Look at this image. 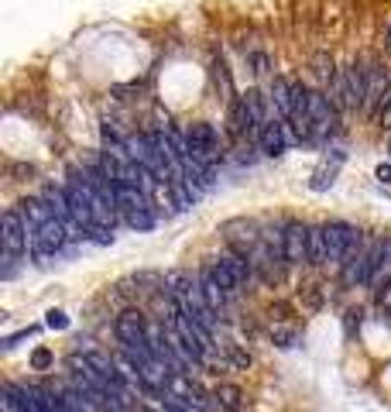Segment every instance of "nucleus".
<instances>
[{
    "mask_svg": "<svg viewBox=\"0 0 391 412\" xmlns=\"http://www.w3.org/2000/svg\"><path fill=\"white\" fill-rule=\"evenodd\" d=\"M381 247H385V237H360V244L340 261V275L347 286H371V275L381 261Z\"/></svg>",
    "mask_w": 391,
    "mask_h": 412,
    "instance_id": "obj_1",
    "label": "nucleus"
},
{
    "mask_svg": "<svg viewBox=\"0 0 391 412\" xmlns=\"http://www.w3.org/2000/svg\"><path fill=\"white\" fill-rule=\"evenodd\" d=\"M114 200H117L120 220H124L127 227H134V230H152V227L158 223L155 200H152V196H145L138 186H131V182H117Z\"/></svg>",
    "mask_w": 391,
    "mask_h": 412,
    "instance_id": "obj_2",
    "label": "nucleus"
},
{
    "mask_svg": "<svg viewBox=\"0 0 391 412\" xmlns=\"http://www.w3.org/2000/svg\"><path fill=\"white\" fill-rule=\"evenodd\" d=\"M326 96L333 100V107L340 114L357 110L367 103V69L364 66H351V69H340L333 82L326 86Z\"/></svg>",
    "mask_w": 391,
    "mask_h": 412,
    "instance_id": "obj_3",
    "label": "nucleus"
},
{
    "mask_svg": "<svg viewBox=\"0 0 391 412\" xmlns=\"http://www.w3.org/2000/svg\"><path fill=\"white\" fill-rule=\"evenodd\" d=\"M360 230L353 223H344V220H333V223H323V241H326V261H344L353 247L360 244Z\"/></svg>",
    "mask_w": 391,
    "mask_h": 412,
    "instance_id": "obj_4",
    "label": "nucleus"
},
{
    "mask_svg": "<svg viewBox=\"0 0 391 412\" xmlns=\"http://www.w3.org/2000/svg\"><path fill=\"white\" fill-rule=\"evenodd\" d=\"M309 117H313V145H319V141H326L337 131L340 110L333 107V100L323 89H309Z\"/></svg>",
    "mask_w": 391,
    "mask_h": 412,
    "instance_id": "obj_5",
    "label": "nucleus"
},
{
    "mask_svg": "<svg viewBox=\"0 0 391 412\" xmlns=\"http://www.w3.org/2000/svg\"><path fill=\"white\" fill-rule=\"evenodd\" d=\"M186 141H189V155H196L199 162H209V165L220 162V134H216L213 124L206 121L189 124L186 127Z\"/></svg>",
    "mask_w": 391,
    "mask_h": 412,
    "instance_id": "obj_6",
    "label": "nucleus"
},
{
    "mask_svg": "<svg viewBox=\"0 0 391 412\" xmlns=\"http://www.w3.org/2000/svg\"><path fill=\"white\" fill-rule=\"evenodd\" d=\"M254 141H258V148H261L268 159H278V155H285V152L295 145V134H292L288 121L278 114V117H272V121L258 131V138H254Z\"/></svg>",
    "mask_w": 391,
    "mask_h": 412,
    "instance_id": "obj_7",
    "label": "nucleus"
},
{
    "mask_svg": "<svg viewBox=\"0 0 391 412\" xmlns=\"http://www.w3.org/2000/svg\"><path fill=\"white\" fill-rule=\"evenodd\" d=\"M388 103H391V73L374 62V66H367V103H364V110L378 121V114Z\"/></svg>",
    "mask_w": 391,
    "mask_h": 412,
    "instance_id": "obj_8",
    "label": "nucleus"
},
{
    "mask_svg": "<svg viewBox=\"0 0 391 412\" xmlns=\"http://www.w3.org/2000/svg\"><path fill=\"white\" fill-rule=\"evenodd\" d=\"M220 237L234 247V251H240V254H251V251L258 247V241H261V230H258L254 220L237 216V220H227V223L220 227Z\"/></svg>",
    "mask_w": 391,
    "mask_h": 412,
    "instance_id": "obj_9",
    "label": "nucleus"
},
{
    "mask_svg": "<svg viewBox=\"0 0 391 412\" xmlns=\"http://www.w3.org/2000/svg\"><path fill=\"white\" fill-rule=\"evenodd\" d=\"M227 124H230V134L240 138V141H244V138H258V131H261V124H258V117H254L247 96H234V100H230Z\"/></svg>",
    "mask_w": 391,
    "mask_h": 412,
    "instance_id": "obj_10",
    "label": "nucleus"
},
{
    "mask_svg": "<svg viewBox=\"0 0 391 412\" xmlns=\"http://www.w3.org/2000/svg\"><path fill=\"white\" fill-rule=\"evenodd\" d=\"M28 251V227L21 209H7L3 213V254H24Z\"/></svg>",
    "mask_w": 391,
    "mask_h": 412,
    "instance_id": "obj_11",
    "label": "nucleus"
},
{
    "mask_svg": "<svg viewBox=\"0 0 391 412\" xmlns=\"http://www.w3.org/2000/svg\"><path fill=\"white\" fill-rule=\"evenodd\" d=\"M309 234H313V227H306V223H285V261L288 265L309 261Z\"/></svg>",
    "mask_w": 391,
    "mask_h": 412,
    "instance_id": "obj_12",
    "label": "nucleus"
},
{
    "mask_svg": "<svg viewBox=\"0 0 391 412\" xmlns=\"http://www.w3.org/2000/svg\"><path fill=\"white\" fill-rule=\"evenodd\" d=\"M148 330L152 323L138 313V309H124L114 323V333H117L120 344H138V340H148Z\"/></svg>",
    "mask_w": 391,
    "mask_h": 412,
    "instance_id": "obj_13",
    "label": "nucleus"
},
{
    "mask_svg": "<svg viewBox=\"0 0 391 412\" xmlns=\"http://www.w3.org/2000/svg\"><path fill=\"white\" fill-rule=\"evenodd\" d=\"M199 286H202V295L209 299V306H213V309L223 316V309L230 306V299H234V295H230L227 288L213 279V272H209V268H202V272H199Z\"/></svg>",
    "mask_w": 391,
    "mask_h": 412,
    "instance_id": "obj_14",
    "label": "nucleus"
},
{
    "mask_svg": "<svg viewBox=\"0 0 391 412\" xmlns=\"http://www.w3.org/2000/svg\"><path fill=\"white\" fill-rule=\"evenodd\" d=\"M344 165V152H333V155H326L319 168L313 172V189L316 193H323V189H330L333 182H337V168Z\"/></svg>",
    "mask_w": 391,
    "mask_h": 412,
    "instance_id": "obj_15",
    "label": "nucleus"
},
{
    "mask_svg": "<svg viewBox=\"0 0 391 412\" xmlns=\"http://www.w3.org/2000/svg\"><path fill=\"white\" fill-rule=\"evenodd\" d=\"M213 402H216L220 409H227V412H244L247 409V399H244V392H240L237 385H216V388H213Z\"/></svg>",
    "mask_w": 391,
    "mask_h": 412,
    "instance_id": "obj_16",
    "label": "nucleus"
},
{
    "mask_svg": "<svg viewBox=\"0 0 391 412\" xmlns=\"http://www.w3.org/2000/svg\"><path fill=\"white\" fill-rule=\"evenodd\" d=\"M388 286H391V237H385L381 261H378V268H374V275H371V288L381 292V288H388Z\"/></svg>",
    "mask_w": 391,
    "mask_h": 412,
    "instance_id": "obj_17",
    "label": "nucleus"
},
{
    "mask_svg": "<svg viewBox=\"0 0 391 412\" xmlns=\"http://www.w3.org/2000/svg\"><path fill=\"white\" fill-rule=\"evenodd\" d=\"M309 261H313V265H326V241H323V227H313V234H309Z\"/></svg>",
    "mask_w": 391,
    "mask_h": 412,
    "instance_id": "obj_18",
    "label": "nucleus"
},
{
    "mask_svg": "<svg viewBox=\"0 0 391 412\" xmlns=\"http://www.w3.org/2000/svg\"><path fill=\"white\" fill-rule=\"evenodd\" d=\"M158 406H161V412H189V402L182 395H175V392H161Z\"/></svg>",
    "mask_w": 391,
    "mask_h": 412,
    "instance_id": "obj_19",
    "label": "nucleus"
},
{
    "mask_svg": "<svg viewBox=\"0 0 391 412\" xmlns=\"http://www.w3.org/2000/svg\"><path fill=\"white\" fill-rule=\"evenodd\" d=\"M316 76H319V82H323V86H330V82H333V76H337V73H333V59L316 55Z\"/></svg>",
    "mask_w": 391,
    "mask_h": 412,
    "instance_id": "obj_20",
    "label": "nucleus"
},
{
    "mask_svg": "<svg viewBox=\"0 0 391 412\" xmlns=\"http://www.w3.org/2000/svg\"><path fill=\"white\" fill-rule=\"evenodd\" d=\"M247 66H251V73L265 76V73L272 69V59H268L265 52H247Z\"/></svg>",
    "mask_w": 391,
    "mask_h": 412,
    "instance_id": "obj_21",
    "label": "nucleus"
},
{
    "mask_svg": "<svg viewBox=\"0 0 391 412\" xmlns=\"http://www.w3.org/2000/svg\"><path fill=\"white\" fill-rule=\"evenodd\" d=\"M274 344L278 347H292V340H295V330H278V333H272Z\"/></svg>",
    "mask_w": 391,
    "mask_h": 412,
    "instance_id": "obj_22",
    "label": "nucleus"
},
{
    "mask_svg": "<svg viewBox=\"0 0 391 412\" xmlns=\"http://www.w3.org/2000/svg\"><path fill=\"white\" fill-rule=\"evenodd\" d=\"M48 327H66V313H48Z\"/></svg>",
    "mask_w": 391,
    "mask_h": 412,
    "instance_id": "obj_23",
    "label": "nucleus"
},
{
    "mask_svg": "<svg viewBox=\"0 0 391 412\" xmlns=\"http://www.w3.org/2000/svg\"><path fill=\"white\" fill-rule=\"evenodd\" d=\"M378 302H381L385 309H391V286H388V288H381V292H378Z\"/></svg>",
    "mask_w": 391,
    "mask_h": 412,
    "instance_id": "obj_24",
    "label": "nucleus"
},
{
    "mask_svg": "<svg viewBox=\"0 0 391 412\" xmlns=\"http://www.w3.org/2000/svg\"><path fill=\"white\" fill-rule=\"evenodd\" d=\"M45 365H52V358H48L45 351H38V354H35V368H45Z\"/></svg>",
    "mask_w": 391,
    "mask_h": 412,
    "instance_id": "obj_25",
    "label": "nucleus"
},
{
    "mask_svg": "<svg viewBox=\"0 0 391 412\" xmlns=\"http://www.w3.org/2000/svg\"><path fill=\"white\" fill-rule=\"evenodd\" d=\"M378 179H381V182H391V165H381V168H378Z\"/></svg>",
    "mask_w": 391,
    "mask_h": 412,
    "instance_id": "obj_26",
    "label": "nucleus"
},
{
    "mask_svg": "<svg viewBox=\"0 0 391 412\" xmlns=\"http://www.w3.org/2000/svg\"><path fill=\"white\" fill-rule=\"evenodd\" d=\"M381 45H385V52H391V24L385 28V35H381Z\"/></svg>",
    "mask_w": 391,
    "mask_h": 412,
    "instance_id": "obj_27",
    "label": "nucleus"
},
{
    "mask_svg": "<svg viewBox=\"0 0 391 412\" xmlns=\"http://www.w3.org/2000/svg\"><path fill=\"white\" fill-rule=\"evenodd\" d=\"M141 412H155V409H152V406H145V409H141Z\"/></svg>",
    "mask_w": 391,
    "mask_h": 412,
    "instance_id": "obj_28",
    "label": "nucleus"
}]
</instances>
